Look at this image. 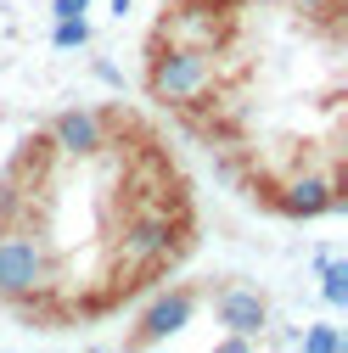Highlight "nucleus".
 Wrapping results in <instances>:
<instances>
[{"mask_svg":"<svg viewBox=\"0 0 348 353\" xmlns=\"http://www.w3.org/2000/svg\"><path fill=\"white\" fill-rule=\"evenodd\" d=\"M146 90L163 107H191L213 90V51L208 46H186V39H168V46L152 51L146 68Z\"/></svg>","mask_w":348,"mask_h":353,"instance_id":"nucleus-1","label":"nucleus"},{"mask_svg":"<svg viewBox=\"0 0 348 353\" xmlns=\"http://www.w3.org/2000/svg\"><path fill=\"white\" fill-rule=\"evenodd\" d=\"M186 219H168V208H146V213H135L124 225V236H118V252H124V263L135 275H157V270H168L174 258L186 252Z\"/></svg>","mask_w":348,"mask_h":353,"instance_id":"nucleus-2","label":"nucleus"},{"mask_svg":"<svg viewBox=\"0 0 348 353\" xmlns=\"http://www.w3.org/2000/svg\"><path fill=\"white\" fill-rule=\"evenodd\" d=\"M51 286V258L28 230H0V303H23Z\"/></svg>","mask_w":348,"mask_h":353,"instance_id":"nucleus-3","label":"nucleus"},{"mask_svg":"<svg viewBox=\"0 0 348 353\" xmlns=\"http://www.w3.org/2000/svg\"><path fill=\"white\" fill-rule=\"evenodd\" d=\"M270 202L287 219H320V213L342 208V185H331V174H326V180H320V174H298V180H287L281 191H270Z\"/></svg>","mask_w":348,"mask_h":353,"instance_id":"nucleus-4","label":"nucleus"},{"mask_svg":"<svg viewBox=\"0 0 348 353\" xmlns=\"http://www.w3.org/2000/svg\"><path fill=\"white\" fill-rule=\"evenodd\" d=\"M191 314H197V292L191 286H174V292H163L146 314H141V325H135V347H152V342H163V336H174L180 325H191Z\"/></svg>","mask_w":348,"mask_h":353,"instance_id":"nucleus-5","label":"nucleus"},{"mask_svg":"<svg viewBox=\"0 0 348 353\" xmlns=\"http://www.w3.org/2000/svg\"><path fill=\"white\" fill-rule=\"evenodd\" d=\"M51 146L57 152H68V157H96L102 146H107V123H102V112H62L57 123H51Z\"/></svg>","mask_w":348,"mask_h":353,"instance_id":"nucleus-6","label":"nucleus"},{"mask_svg":"<svg viewBox=\"0 0 348 353\" xmlns=\"http://www.w3.org/2000/svg\"><path fill=\"white\" fill-rule=\"evenodd\" d=\"M220 325H231L236 336H258L264 331V297L247 292V286H231L220 297Z\"/></svg>","mask_w":348,"mask_h":353,"instance_id":"nucleus-7","label":"nucleus"},{"mask_svg":"<svg viewBox=\"0 0 348 353\" xmlns=\"http://www.w3.org/2000/svg\"><path fill=\"white\" fill-rule=\"evenodd\" d=\"M320 292H326L331 308L348 303V263H342V258H326V263H320Z\"/></svg>","mask_w":348,"mask_h":353,"instance_id":"nucleus-8","label":"nucleus"},{"mask_svg":"<svg viewBox=\"0 0 348 353\" xmlns=\"http://www.w3.org/2000/svg\"><path fill=\"white\" fill-rule=\"evenodd\" d=\"M84 39H90V23H84V17H57V34H51L57 51H79Z\"/></svg>","mask_w":348,"mask_h":353,"instance_id":"nucleus-9","label":"nucleus"},{"mask_svg":"<svg viewBox=\"0 0 348 353\" xmlns=\"http://www.w3.org/2000/svg\"><path fill=\"white\" fill-rule=\"evenodd\" d=\"M303 347L309 353H342V331L337 325H309L303 331Z\"/></svg>","mask_w":348,"mask_h":353,"instance_id":"nucleus-10","label":"nucleus"},{"mask_svg":"<svg viewBox=\"0 0 348 353\" xmlns=\"http://www.w3.org/2000/svg\"><path fill=\"white\" fill-rule=\"evenodd\" d=\"M84 12H90V0H57L51 6V17H84Z\"/></svg>","mask_w":348,"mask_h":353,"instance_id":"nucleus-11","label":"nucleus"},{"mask_svg":"<svg viewBox=\"0 0 348 353\" xmlns=\"http://www.w3.org/2000/svg\"><path fill=\"white\" fill-rule=\"evenodd\" d=\"M298 6H303V12H315V17H331V12H337V0H298Z\"/></svg>","mask_w":348,"mask_h":353,"instance_id":"nucleus-12","label":"nucleus"}]
</instances>
